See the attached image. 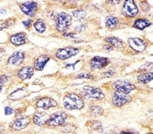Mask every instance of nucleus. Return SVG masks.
<instances>
[{
  "label": "nucleus",
  "mask_w": 153,
  "mask_h": 134,
  "mask_svg": "<svg viewBox=\"0 0 153 134\" xmlns=\"http://www.w3.org/2000/svg\"><path fill=\"white\" fill-rule=\"evenodd\" d=\"M82 94L84 98L93 101H101L105 98V94L101 89L90 85L84 86Z\"/></svg>",
  "instance_id": "2"
},
{
  "label": "nucleus",
  "mask_w": 153,
  "mask_h": 134,
  "mask_svg": "<svg viewBox=\"0 0 153 134\" xmlns=\"http://www.w3.org/2000/svg\"><path fill=\"white\" fill-rule=\"evenodd\" d=\"M152 78L153 74L152 71H150V72H146V73L141 74L137 75V81L142 84H148L149 83H152Z\"/></svg>",
  "instance_id": "21"
},
{
  "label": "nucleus",
  "mask_w": 153,
  "mask_h": 134,
  "mask_svg": "<svg viewBox=\"0 0 153 134\" xmlns=\"http://www.w3.org/2000/svg\"><path fill=\"white\" fill-rule=\"evenodd\" d=\"M19 9L28 17H33L38 11V4L34 1H27L19 5Z\"/></svg>",
  "instance_id": "9"
},
{
  "label": "nucleus",
  "mask_w": 153,
  "mask_h": 134,
  "mask_svg": "<svg viewBox=\"0 0 153 134\" xmlns=\"http://www.w3.org/2000/svg\"><path fill=\"white\" fill-rule=\"evenodd\" d=\"M12 113H13V109L12 108L9 107V106H6L4 108V114L5 115H11Z\"/></svg>",
  "instance_id": "36"
},
{
  "label": "nucleus",
  "mask_w": 153,
  "mask_h": 134,
  "mask_svg": "<svg viewBox=\"0 0 153 134\" xmlns=\"http://www.w3.org/2000/svg\"><path fill=\"white\" fill-rule=\"evenodd\" d=\"M86 27H87L86 25L82 24L80 25H78V26H76V27H75V30H76L77 32H79V33H82V32H83V31L85 30Z\"/></svg>",
  "instance_id": "35"
},
{
  "label": "nucleus",
  "mask_w": 153,
  "mask_h": 134,
  "mask_svg": "<svg viewBox=\"0 0 153 134\" xmlns=\"http://www.w3.org/2000/svg\"><path fill=\"white\" fill-rule=\"evenodd\" d=\"M4 53V49L0 48V61H1V58H2V55H3V54Z\"/></svg>",
  "instance_id": "40"
},
{
  "label": "nucleus",
  "mask_w": 153,
  "mask_h": 134,
  "mask_svg": "<svg viewBox=\"0 0 153 134\" xmlns=\"http://www.w3.org/2000/svg\"><path fill=\"white\" fill-rule=\"evenodd\" d=\"M63 105L68 110H82L85 106V102L82 96L75 93H68L63 98Z\"/></svg>",
  "instance_id": "1"
},
{
  "label": "nucleus",
  "mask_w": 153,
  "mask_h": 134,
  "mask_svg": "<svg viewBox=\"0 0 153 134\" xmlns=\"http://www.w3.org/2000/svg\"><path fill=\"white\" fill-rule=\"evenodd\" d=\"M131 101V98L129 94H124L119 91H115L111 98V103L115 107H123L125 104L129 103Z\"/></svg>",
  "instance_id": "8"
},
{
  "label": "nucleus",
  "mask_w": 153,
  "mask_h": 134,
  "mask_svg": "<svg viewBox=\"0 0 153 134\" xmlns=\"http://www.w3.org/2000/svg\"><path fill=\"white\" fill-rule=\"evenodd\" d=\"M25 53L21 51H16L12 54V55L8 58L7 60V64L10 66H20L23 61H25Z\"/></svg>",
  "instance_id": "13"
},
{
  "label": "nucleus",
  "mask_w": 153,
  "mask_h": 134,
  "mask_svg": "<svg viewBox=\"0 0 153 134\" xmlns=\"http://www.w3.org/2000/svg\"><path fill=\"white\" fill-rule=\"evenodd\" d=\"M6 12H7V11L5 9H0V14H4Z\"/></svg>",
  "instance_id": "39"
},
{
  "label": "nucleus",
  "mask_w": 153,
  "mask_h": 134,
  "mask_svg": "<svg viewBox=\"0 0 153 134\" xmlns=\"http://www.w3.org/2000/svg\"><path fill=\"white\" fill-rule=\"evenodd\" d=\"M72 25V16L67 12H60L55 19V29L59 33L67 32Z\"/></svg>",
  "instance_id": "3"
},
{
  "label": "nucleus",
  "mask_w": 153,
  "mask_h": 134,
  "mask_svg": "<svg viewBox=\"0 0 153 134\" xmlns=\"http://www.w3.org/2000/svg\"><path fill=\"white\" fill-rule=\"evenodd\" d=\"M121 0H108V2L111 4H117L120 3Z\"/></svg>",
  "instance_id": "38"
},
{
  "label": "nucleus",
  "mask_w": 153,
  "mask_h": 134,
  "mask_svg": "<svg viewBox=\"0 0 153 134\" xmlns=\"http://www.w3.org/2000/svg\"><path fill=\"white\" fill-rule=\"evenodd\" d=\"M33 27L39 34H44L47 31V25L41 19H38L33 23Z\"/></svg>",
  "instance_id": "23"
},
{
  "label": "nucleus",
  "mask_w": 153,
  "mask_h": 134,
  "mask_svg": "<svg viewBox=\"0 0 153 134\" xmlns=\"http://www.w3.org/2000/svg\"><path fill=\"white\" fill-rule=\"evenodd\" d=\"M72 16L75 19H83L86 18L87 12H86V11H84L83 9H76V10L72 12Z\"/></svg>",
  "instance_id": "27"
},
{
  "label": "nucleus",
  "mask_w": 153,
  "mask_h": 134,
  "mask_svg": "<svg viewBox=\"0 0 153 134\" xmlns=\"http://www.w3.org/2000/svg\"><path fill=\"white\" fill-rule=\"evenodd\" d=\"M30 123H31V119L28 117L19 118L12 121L10 124V127L13 131H20L26 128L30 124Z\"/></svg>",
  "instance_id": "14"
},
{
  "label": "nucleus",
  "mask_w": 153,
  "mask_h": 134,
  "mask_svg": "<svg viewBox=\"0 0 153 134\" xmlns=\"http://www.w3.org/2000/svg\"><path fill=\"white\" fill-rule=\"evenodd\" d=\"M112 88L115 91H119L124 94H130L136 89V86L126 80H117L112 83Z\"/></svg>",
  "instance_id": "7"
},
{
  "label": "nucleus",
  "mask_w": 153,
  "mask_h": 134,
  "mask_svg": "<svg viewBox=\"0 0 153 134\" xmlns=\"http://www.w3.org/2000/svg\"><path fill=\"white\" fill-rule=\"evenodd\" d=\"M68 114L65 111L59 110L54 112L51 116H49L46 125L48 127H58L64 124L68 119Z\"/></svg>",
  "instance_id": "4"
},
{
  "label": "nucleus",
  "mask_w": 153,
  "mask_h": 134,
  "mask_svg": "<svg viewBox=\"0 0 153 134\" xmlns=\"http://www.w3.org/2000/svg\"><path fill=\"white\" fill-rule=\"evenodd\" d=\"M33 23V20L32 19H28V20H24L22 22V24L24 25V26L26 28V29H29L30 26H31V24Z\"/></svg>",
  "instance_id": "34"
},
{
  "label": "nucleus",
  "mask_w": 153,
  "mask_h": 134,
  "mask_svg": "<svg viewBox=\"0 0 153 134\" xmlns=\"http://www.w3.org/2000/svg\"><path fill=\"white\" fill-rule=\"evenodd\" d=\"M33 74H34V68L33 67L24 66L18 70L17 74H18V77L21 81H25V80H28V79L32 78Z\"/></svg>",
  "instance_id": "15"
},
{
  "label": "nucleus",
  "mask_w": 153,
  "mask_h": 134,
  "mask_svg": "<svg viewBox=\"0 0 153 134\" xmlns=\"http://www.w3.org/2000/svg\"><path fill=\"white\" fill-rule=\"evenodd\" d=\"M120 24V19L115 16H108L105 19V25L108 29H116Z\"/></svg>",
  "instance_id": "20"
},
{
  "label": "nucleus",
  "mask_w": 153,
  "mask_h": 134,
  "mask_svg": "<svg viewBox=\"0 0 153 134\" xmlns=\"http://www.w3.org/2000/svg\"><path fill=\"white\" fill-rule=\"evenodd\" d=\"M104 40L106 41L107 44H109L110 46H112V47H114V48H124V46H125L124 42H123L121 39L117 38V37H107V38H105Z\"/></svg>",
  "instance_id": "19"
},
{
  "label": "nucleus",
  "mask_w": 153,
  "mask_h": 134,
  "mask_svg": "<svg viewBox=\"0 0 153 134\" xmlns=\"http://www.w3.org/2000/svg\"><path fill=\"white\" fill-rule=\"evenodd\" d=\"M108 64V60L105 57L94 56L89 61V67L91 69H102Z\"/></svg>",
  "instance_id": "12"
},
{
  "label": "nucleus",
  "mask_w": 153,
  "mask_h": 134,
  "mask_svg": "<svg viewBox=\"0 0 153 134\" xmlns=\"http://www.w3.org/2000/svg\"><path fill=\"white\" fill-rule=\"evenodd\" d=\"M89 112L92 116L98 117V116H102L103 114L104 110L100 105H92L89 109Z\"/></svg>",
  "instance_id": "26"
},
{
  "label": "nucleus",
  "mask_w": 153,
  "mask_h": 134,
  "mask_svg": "<svg viewBox=\"0 0 153 134\" xmlns=\"http://www.w3.org/2000/svg\"><path fill=\"white\" fill-rule=\"evenodd\" d=\"M103 49H106L107 51H111V50H113V47L112 46H110L109 44H106V45H104L103 46Z\"/></svg>",
  "instance_id": "37"
},
{
  "label": "nucleus",
  "mask_w": 153,
  "mask_h": 134,
  "mask_svg": "<svg viewBox=\"0 0 153 134\" xmlns=\"http://www.w3.org/2000/svg\"><path fill=\"white\" fill-rule=\"evenodd\" d=\"M138 7L134 0H124L122 8V14L124 17L134 18L138 14Z\"/></svg>",
  "instance_id": "5"
},
{
  "label": "nucleus",
  "mask_w": 153,
  "mask_h": 134,
  "mask_svg": "<svg viewBox=\"0 0 153 134\" xmlns=\"http://www.w3.org/2000/svg\"><path fill=\"white\" fill-rule=\"evenodd\" d=\"M91 127H92L93 130L97 131L99 133H102V126L101 123L98 122V121H94L93 124H92V125H91Z\"/></svg>",
  "instance_id": "30"
},
{
  "label": "nucleus",
  "mask_w": 153,
  "mask_h": 134,
  "mask_svg": "<svg viewBox=\"0 0 153 134\" xmlns=\"http://www.w3.org/2000/svg\"><path fill=\"white\" fill-rule=\"evenodd\" d=\"M3 85H4V84H3V83H2L0 82V93H1V91H2V89H3Z\"/></svg>",
  "instance_id": "41"
},
{
  "label": "nucleus",
  "mask_w": 153,
  "mask_h": 134,
  "mask_svg": "<svg viewBox=\"0 0 153 134\" xmlns=\"http://www.w3.org/2000/svg\"><path fill=\"white\" fill-rule=\"evenodd\" d=\"M9 80V76L7 74H1L0 75V82L3 83V84H5Z\"/></svg>",
  "instance_id": "33"
},
{
  "label": "nucleus",
  "mask_w": 153,
  "mask_h": 134,
  "mask_svg": "<svg viewBox=\"0 0 153 134\" xmlns=\"http://www.w3.org/2000/svg\"><path fill=\"white\" fill-rule=\"evenodd\" d=\"M10 42L13 46L19 47L26 43V34L25 33H17L12 34L10 38Z\"/></svg>",
  "instance_id": "17"
},
{
  "label": "nucleus",
  "mask_w": 153,
  "mask_h": 134,
  "mask_svg": "<svg viewBox=\"0 0 153 134\" xmlns=\"http://www.w3.org/2000/svg\"><path fill=\"white\" fill-rule=\"evenodd\" d=\"M26 93H25V90L23 89H19L16 91H14L13 93H12L10 96H9V98L12 99V100H19L21 98H23L25 97Z\"/></svg>",
  "instance_id": "25"
},
{
  "label": "nucleus",
  "mask_w": 153,
  "mask_h": 134,
  "mask_svg": "<svg viewBox=\"0 0 153 134\" xmlns=\"http://www.w3.org/2000/svg\"><path fill=\"white\" fill-rule=\"evenodd\" d=\"M77 79H93L91 73H81L76 76Z\"/></svg>",
  "instance_id": "31"
},
{
  "label": "nucleus",
  "mask_w": 153,
  "mask_h": 134,
  "mask_svg": "<svg viewBox=\"0 0 153 134\" xmlns=\"http://www.w3.org/2000/svg\"><path fill=\"white\" fill-rule=\"evenodd\" d=\"M16 19L15 18H9L7 19H4V20H0V31L4 30L6 28H9L12 25H14L16 23Z\"/></svg>",
  "instance_id": "24"
},
{
  "label": "nucleus",
  "mask_w": 153,
  "mask_h": 134,
  "mask_svg": "<svg viewBox=\"0 0 153 134\" xmlns=\"http://www.w3.org/2000/svg\"><path fill=\"white\" fill-rule=\"evenodd\" d=\"M63 37L64 38H67V39H76L77 38V34H74V33H67V32H64L63 33Z\"/></svg>",
  "instance_id": "32"
},
{
  "label": "nucleus",
  "mask_w": 153,
  "mask_h": 134,
  "mask_svg": "<svg viewBox=\"0 0 153 134\" xmlns=\"http://www.w3.org/2000/svg\"><path fill=\"white\" fill-rule=\"evenodd\" d=\"M75 126L73 125L72 124H62L60 131L63 133H74L75 132Z\"/></svg>",
  "instance_id": "28"
},
{
  "label": "nucleus",
  "mask_w": 153,
  "mask_h": 134,
  "mask_svg": "<svg viewBox=\"0 0 153 134\" xmlns=\"http://www.w3.org/2000/svg\"><path fill=\"white\" fill-rule=\"evenodd\" d=\"M128 44L130 48L137 53L143 52L147 48V43L140 38H129Z\"/></svg>",
  "instance_id": "10"
},
{
  "label": "nucleus",
  "mask_w": 153,
  "mask_h": 134,
  "mask_svg": "<svg viewBox=\"0 0 153 134\" xmlns=\"http://www.w3.org/2000/svg\"><path fill=\"white\" fill-rule=\"evenodd\" d=\"M58 106V103L51 98H43L39 99L36 103V107L42 110H49Z\"/></svg>",
  "instance_id": "11"
},
{
  "label": "nucleus",
  "mask_w": 153,
  "mask_h": 134,
  "mask_svg": "<svg viewBox=\"0 0 153 134\" xmlns=\"http://www.w3.org/2000/svg\"><path fill=\"white\" fill-rule=\"evenodd\" d=\"M80 52V49L67 47L64 48H59L55 52V57L60 61H65L69 58H72L75 55H77Z\"/></svg>",
  "instance_id": "6"
},
{
  "label": "nucleus",
  "mask_w": 153,
  "mask_h": 134,
  "mask_svg": "<svg viewBox=\"0 0 153 134\" xmlns=\"http://www.w3.org/2000/svg\"><path fill=\"white\" fill-rule=\"evenodd\" d=\"M48 118H49V115L47 113L39 111V112H36L33 116V122L38 126H45Z\"/></svg>",
  "instance_id": "18"
},
{
  "label": "nucleus",
  "mask_w": 153,
  "mask_h": 134,
  "mask_svg": "<svg viewBox=\"0 0 153 134\" xmlns=\"http://www.w3.org/2000/svg\"><path fill=\"white\" fill-rule=\"evenodd\" d=\"M151 25V22L144 19H137L134 21L133 27L138 29V30H144L146 27Z\"/></svg>",
  "instance_id": "22"
},
{
  "label": "nucleus",
  "mask_w": 153,
  "mask_h": 134,
  "mask_svg": "<svg viewBox=\"0 0 153 134\" xmlns=\"http://www.w3.org/2000/svg\"><path fill=\"white\" fill-rule=\"evenodd\" d=\"M116 73H117V69H116V68H114V67H110L107 71L103 72L102 74V76H103V77L110 78V77L114 76V75L116 74Z\"/></svg>",
  "instance_id": "29"
},
{
  "label": "nucleus",
  "mask_w": 153,
  "mask_h": 134,
  "mask_svg": "<svg viewBox=\"0 0 153 134\" xmlns=\"http://www.w3.org/2000/svg\"><path fill=\"white\" fill-rule=\"evenodd\" d=\"M50 61V56L47 54H42L37 57L33 61V68L37 71H42L47 65V63Z\"/></svg>",
  "instance_id": "16"
}]
</instances>
